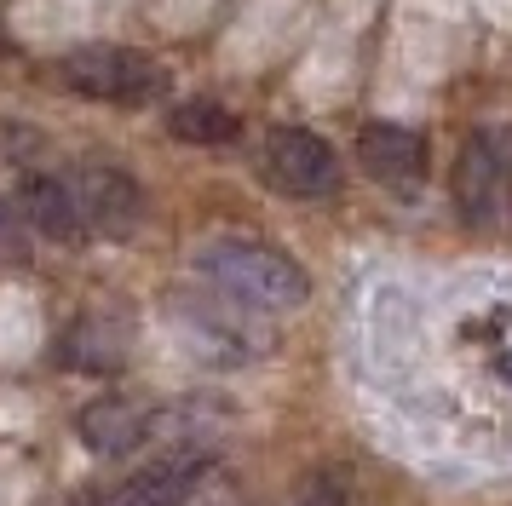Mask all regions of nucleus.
I'll list each match as a JSON object with an SVG mask.
<instances>
[{"label":"nucleus","mask_w":512,"mask_h":506,"mask_svg":"<svg viewBox=\"0 0 512 506\" xmlns=\"http://www.w3.org/2000/svg\"><path fill=\"white\" fill-rule=\"evenodd\" d=\"M495 374H501V380H507V386H512V351H507V357H501V363H495Z\"/></svg>","instance_id":"obj_16"},{"label":"nucleus","mask_w":512,"mask_h":506,"mask_svg":"<svg viewBox=\"0 0 512 506\" xmlns=\"http://www.w3.org/2000/svg\"><path fill=\"white\" fill-rule=\"evenodd\" d=\"M167 133L179 138V144L219 150V144H231V138L242 133V115L225 110V104H213V98H185V104L167 110Z\"/></svg>","instance_id":"obj_12"},{"label":"nucleus","mask_w":512,"mask_h":506,"mask_svg":"<svg viewBox=\"0 0 512 506\" xmlns=\"http://www.w3.org/2000/svg\"><path fill=\"white\" fill-rule=\"evenodd\" d=\"M58 75H64L70 92L104 98V104H150L167 87V69L150 64L133 46H81L58 64Z\"/></svg>","instance_id":"obj_2"},{"label":"nucleus","mask_w":512,"mask_h":506,"mask_svg":"<svg viewBox=\"0 0 512 506\" xmlns=\"http://www.w3.org/2000/svg\"><path fill=\"white\" fill-rule=\"evenodd\" d=\"M41 150V138L29 133L24 121H0V156H12V161H29Z\"/></svg>","instance_id":"obj_14"},{"label":"nucleus","mask_w":512,"mask_h":506,"mask_svg":"<svg viewBox=\"0 0 512 506\" xmlns=\"http://www.w3.org/2000/svg\"><path fill=\"white\" fill-rule=\"evenodd\" d=\"M455 207L466 225H495L512 207V156L501 133H472L455 156Z\"/></svg>","instance_id":"obj_5"},{"label":"nucleus","mask_w":512,"mask_h":506,"mask_svg":"<svg viewBox=\"0 0 512 506\" xmlns=\"http://www.w3.org/2000/svg\"><path fill=\"white\" fill-rule=\"evenodd\" d=\"M340 495H346V489H340L334 478H311V483H305V489H300V495H294L288 506H340Z\"/></svg>","instance_id":"obj_15"},{"label":"nucleus","mask_w":512,"mask_h":506,"mask_svg":"<svg viewBox=\"0 0 512 506\" xmlns=\"http://www.w3.org/2000/svg\"><path fill=\"white\" fill-rule=\"evenodd\" d=\"M173 328L185 334V345L208 351L219 363H248L271 345V334L248 317V305H236L225 294H179L173 299Z\"/></svg>","instance_id":"obj_3"},{"label":"nucleus","mask_w":512,"mask_h":506,"mask_svg":"<svg viewBox=\"0 0 512 506\" xmlns=\"http://www.w3.org/2000/svg\"><path fill=\"white\" fill-rule=\"evenodd\" d=\"M179 506H208V501H196V495H185V501H179Z\"/></svg>","instance_id":"obj_17"},{"label":"nucleus","mask_w":512,"mask_h":506,"mask_svg":"<svg viewBox=\"0 0 512 506\" xmlns=\"http://www.w3.org/2000/svg\"><path fill=\"white\" fill-rule=\"evenodd\" d=\"M202 472H208V455H196V449L167 455V460H156V466H144L139 478H127L104 506H179L185 495H196Z\"/></svg>","instance_id":"obj_10"},{"label":"nucleus","mask_w":512,"mask_h":506,"mask_svg":"<svg viewBox=\"0 0 512 506\" xmlns=\"http://www.w3.org/2000/svg\"><path fill=\"white\" fill-rule=\"evenodd\" d=\"M357 161L380 184H415L426 173V138L403 121H369L357 133Z\"/></svg>","instance_id":"obj_8"},{"label":"nucleus","mask_w":512,"mask_h":506,"mask_svg":"<svg viewBox=\"0 0 512 506\" xmlns=\"http://www.w3.org/2000/svg\"><path fill=\"white\" fill-rule=\"evenodd\" d=\"M265 173H271V184L282 196H300V202H317V196L340 190V156L311 127H271V138H265Z\"/></svg>","instance_id":"obj_6"},{"label":"nucleus","mask_w":512,"mask_h":506,"mask_svg":"<svg viewBox=\"0 0 512 506\" xmlns=\"http://www.w3.org/2000/svg\"><path fill=\"white\" fill-rule=\"evenodd\" d=\"M75 432H81V443H87L93 455L116 460V455H133L144 437H150V414H144L133 397H98V403L81 409Z\"/></svg>","instance_id":"obj_11"},{"label":"nucleus","mask_w":512,"mask_h":506,"mask_svg":"<svg viewBox=\"0 0 512 506\" xmlns=\"http://www.w3.org/2000/svg\"><path fill=\"white\" fill-rule=\"evenodd\" d=\"M196 271L208 276L213 294L236 299L248 311H300L311 299V276L300 259H288L271 242H248V236H219L196 253Z\"/></svg>","instance_id":"obj_1"},{"label":"nucleus","mask_w":512,"mask_h":506,"mask_svg":"<svg viewBox=\"0 0 512 506\" xmlns=\"http://www.w3.org/2000/svg\"><path fill=\"white\" fill-rule=\"evenodd\" d=\"M29 242H24V219H18V207L0 196V259H24Z\"/></svg>","instance_id":"obj_13"},{"label":"nucleus","mask_w":512,"mask_h":506,"mask_svg":"<svg viewBox=\"0 0 512 506\" xmlns=\"http://www.w3.org/2000/svg\"><path fill=\"white\" fill-rule=\"evenodd\" d=\"M70 196H75V213H81V225L98 230V236H110V242H127L144 219V190L139 179L116 167V161H81L70 179Z\"/></svg>","instance_id":"obj_4"},{"label":"nucleus","mask_w":512,"mask_h":506,"mask_svg":"<svg viewBox=\"0 0 512 506\" xmlns=\"http://www.w3.org/2000/svg\"><path fill=\"white\" fill-rule=\"evenodd\" d=\"M52 357L64 368H75V374H116V368H127V357H133V317L93 305V311H81V317L58 334Z\"/></svg>","instance_id":"obj_7"},{"label":"nucleus","mask_w":512,"mask_h":506,"mask_svg":"<svg viewBox=\"0 0 512 506\" xmlns=\"http://www.w3.org/2000/svg\"><path fill=\"white\" fill-rule=\"evenodd\" d=\"M18 219H24L29 230L52 236V242H64V248H75V242L87 236L81 213H75L70 184L58 179V173H24V184H18Z\"/></svg>","instance_id":"obj_9"}]
</instances>
